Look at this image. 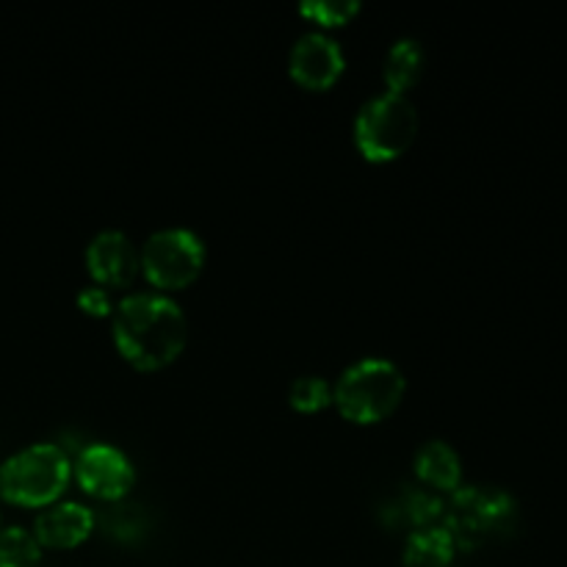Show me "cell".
Instances as JSON below:
<instances>
[{
	"instance_id": "cell-1",
	"label": "cell",
	"mask_w": 567,
	"mask_h": 567,
	"mask_svg": "<svg viewBox=\"0 0 567 567\" xmlns=\"http://www.w3.org/2000/svg\"><path fill=\"white\" fill-rule=\"evenodd\" d=\"M111 338L122 358L142 371H155L181 358L188 319L181 302L164 291H131L111 310Z\"/></svg>"
},
{
	"instance_id": "cell-2",
	"label": "cell",
	"mask_w": 567,
	"mask_h": 567,
	"mask_svg": "<svg viewBox=\"0 0 567 567\" xmlns=\"http://www.w3.org/2000/svg\"><path fill=\"white\" fill-rule=\"evenodd\" d=\"M441 526L452 535L457 551L504 540L518 526V498L502 485L463 482L443 502Z\"/></svg>"
},
{
	"instance_id": "cell-3",
	"label": "cell",
	"mask_w": 567,
	"mask_h": 567,
	"mask_svg": "<svg viewBox=\"0 0 567 567\" xmlns=\"http://www.w3.org/2000/svg\"><path fill=\"white\" fill-rule=\"evenodd\" d=\"M408 377L402 365L388 358H360L349 363L332 382V404L354 424H377L402 404Z\"/></svg>"
},
{
	"instance_id": "cell-4",
	"label": "cell",
	"mask_w": 567,
	"mask_h": 567,
	"mask_svg": "<svg viewBox=\"0 0 567 567\" xmlns=\"http://www.w3.org/2000/svg\"><path fill=\"white\" fill-rule=\"evenodd\" d=\"M72 480V457L59 443H28L0 463V498L17 507L59 502Z\"/></svg>"
},
{
	"instance_id": "cell-5",
	"label": "cell",
	"mask_w": 567,
	"mask_h": 567,
	"mask_svg": "<svg viewBox=\"0 0 567 567\" xmlns=\"http://www.w3.org/2000/svg\"><path fill=\"white\" fill-rule=\"evenodd\" d=\"M419 133V109L410 94L380 89L360 103L352 122L354 147L371 164H388L408 153Z\"/></svg>"
},
{
	"instance_id": "cell-6",
	"label": "cell",
	"mask_w": 567,
	"mask_h": 567,
	"mask_svg": "<svg viewBox=\"0 0 567 567\" xmlns=\"http://www.w3.org/2000/svg\"><path fill=\"white\" fill-rule=\"evenodd\" d=\"M138 258H142L144 280L153 286V291L172 293L192 286L203 275L208 247L192 227L169 225L158 227L144 238Z\"/></svg>"
},
{
	"instance_id": "cell-7",
	"label": "cell",
	"mask_w": 567,
	"mask_h": 567,
	"mask_svg": "<svg viewBox=\"0 0 567 567\" xmlns=\"http://www.w3.org/2000/svg\"><path fill=\"white\" fill-rule=\"evenodd\" d=\"M72 476L89 496L116 502L127 496L136 482V465L127 457V452H122L114 443L94 441L86 443L72 460Z\"/></svg>"
},
{
	"instance_id": "cell-8",
	"label": "cell",
	"mask_w": 567,
	"mask_h": 567,
	"mask_svg": "<svg viewBox=\"0 0 567 567\" xmlns=\"http://www.w3.org/2000/svg\"><path fill=\"white\" fill-rule=\"evenodd\" d=\"M347 70V55H343L341 42L330 31H305L293 39L288 50V72L293 81L305 89H330Z\"/></svg>"
},
{
	"instance_id": "cell-9",
	"label": "cell",
	"mask_w": 567,
	"mask_h": 567,
	"mask_svg": "<svg viewBox=\"0 0 567 567\" xmlns=\"http://www.w3.org/2000/svg\"><path fill=\"white\" fill-rule=\"evenodd\" d=\"M83 260L92 280L103 288H125L142 275L138 244L120 227H103L89 238Z\"/></svg>"
},
{
	"instance_id": "cell-10",
	"label": "cell",
	"mask_w": 567,
	"mask_h": 567,
	"mask_svg": "<svg viewBox=\"0 0 567 567\" xmlns=\"http://www.w3.org/2000/svg\"><path fill=\"white\" fill-rule=\"evenodd\" d=\"M94 509L83 502L59 498L33 518V537L42 548H75L94 532Z\"/></svg>"
},
{
	"instance_id": "cell-11",
	"label": "cell",
	"mask_w": 567,
	"mask_h": 567,
	"mask_svg": "<svg viewBox=\"0 0 567 567\" xmlns=\"http://www.w3.org/2000/svg\"><path fill=\"white\" fill-rule=\"evenodd\" d=\"M415 480L437 493H452L463 485V457L443 437H430L413 454Z\"/></svg>"
},
{
	"instance_id": "cell-12",
	"label": "cell",
	"mask_w": 567,
	"mask_h": 567,
	"mask_svg": "<svg viewBox=\"0 0 567 567\" xmlns=\"http://www.w3.org/2000/svg\"><path fill=\"white\" fill-rule=\"evenodd\" d=\"M454 546L452 535L443 529L441 524L419 526V529H410L408 540H404L402 551V565L404 567H452Z\"/></svg>"
},
{
	"instance_id": "cell-13",
	"label": "cell",
	"mask_w": 567,
	"mask_h": 567,
	"mask_svg": "<svg viewBox=\"0 0 567 567\" xmlns=\"http://www.w3.org/2000/svg\"><path fill=\"white\" fill-rule=\"evenodd\" d=\"M426 53L421 39L415 37H399L393 39L391 48L385 50V61H382V78H385V89L391 92H404L419 83L421 72H424Z\"/></svg>"
},
{
	"instance_id": "cell-14",
	"label": "cell",
	"mask_w": 567,
	"mask_h": 567,
	"mask_svg": "<svg viewBox=\"0 0 567 567\" xmlns=\"http://www.w3.org/2000/svg\"><path fill=\"white\" fill-rule=\"evenodd\" d=\"M42 546L31 529L20 524L0 526V567H39Z\"/></svg>"
},
{
	"instance_id": "cell-15",
	"label": "cell",
	"mask_w": 567,
	"mask_h": 567,
	"mask_svg": "<svg viewBox=\"0 0 567 567\" xmlns=\"http://www.w3.org/2000/svg\"><path fill=\"white\" fill-rule=\"evenodd\" d=\"M443 502H446V498H443L441 493L419 482V487H410V491L404 493L399 507H402V515L408 518V524L413 526V529H419V526L441 524Z\"/></svg>"
},
{
	"instance_id": "cell-16",
	"label": "cell",
	"mask_w": 567,
	"mask_h": 567,
	"mask_svg": "<svg viewBox=\"0 0 567 567\" xmlns=\"http://www.w3.org/2000/svg\"><path fill=\"white\" fill-rule=\"evenodd\" d=\"M288 404L299 413H319L332 404V382L321 374H302L288 385Z\"/></svg>"
},
{
	"instance_id": "cell-17",
	"label": "cell",
	"mask_w": 567,
	"mask_h": 567,
	"mask_svg": "<svg viewBox=\"0 0 567 567\" xmlns=\"http://www.w3.org/2000/svg\"><path fill=\"white\" fill-rule=\"evenodd\" d=\"M358 11L360 0H302V3H299V14L313 20L321 31L343 25V22L352 20Z\"/></svg>"
},
{
	"instance_id": "cell-18",
	"label": "cell",
	"mask_w": 567,
	"mask_h": 567,
	"mask_svg": "<svg viewBox=\"0 0 567 567\" xmlns=\"http://www.w3.org/2000/svg\"><path fill=\"white\" fill-rule=\"evenodd\" d=\"M78 308L89 316H97V319H111V310H114V299H111L109 288L97 286V282H89V286L78 288V297H75Z\"/></svg>"
}]
</instances>
